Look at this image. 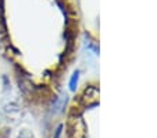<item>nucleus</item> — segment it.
Masks as SVG:
<instances>
[{
    "label": "nucleus",
    "mask_w": 157,
    "mask_h": 138,
    "mask_svg": "<svg viewBox=\"0 0 157 138\" xmlns=\"http://www.w3.org/2000/svg\"><path fill=\"white\" fill-rule=\"evenodd\" d=\"M77 82H78V73H77V74L72 75L71 81H70V89L74 91V89H75V85H77Z\"/></svg>",
    "instance_id": "obj_1"
}]
</instances>
